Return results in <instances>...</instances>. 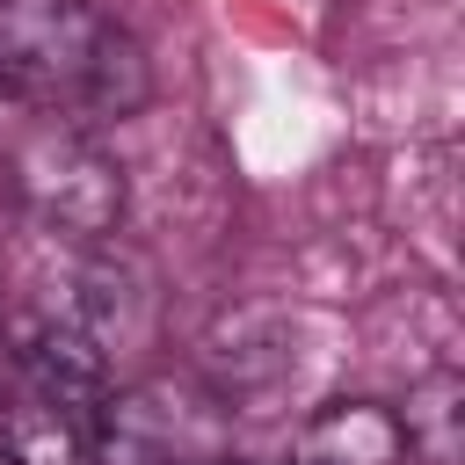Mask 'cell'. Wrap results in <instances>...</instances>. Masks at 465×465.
Segmentation results:
<instances>
[{
	"mask_svg": "<svg viewBox=\"0 0 465 465\" xmlns=\"http://www.w3.org/2000/svg\"><path fill=\"white\" fill-rule=\"evenodd\" d=\"M400 429H407V458L421 465H458L465 458V378L450 363L421 371L407 385V407H392Z\"/></svg>",
	"mask_w": 465,
	"mask_h": 465,
	"instance_id": "obj_6",
	"label": "cell"
},
{
	"mask_svg": "<svg viewBox=\"0 0 465 465\" xmlns=\"http://www.w3.org/2000/svg\"><path fill=\"white\" fill-rule=\"evenodd\" d=\"M65 312L109 349V363H116V349H131L145 327H153V291H145V269H131V262H116V254H94L87 269H80V283H73V298H65Z\"/></svg>",
	"mask_w": 465,
	"mask_h": 465,
	"instance_id": "obj_5",
	"label": "cell"
},
{
	"mask_svg": "<svg viewBox=\"0 0 465 465\" xmlns=\"http://www.w3.org/2000/svg\"><path fill=\"white\" fill-rule=\"evenodd\" d=\"M94 414L51 400L44 385H22L0 400V465H87Z\"/></svg>",
	"mask_w": 465,
	"mask_h": 465,
	"instance_id": "obj_4",
	"label": "cell"
},
{
	"mask_svg": "<svg viewBox=\"0 0 465 465\" xmlns=\"http://www.w3.org/2000/svg\"><path fill=\"white\" fill-rule=\"evenodd\" d=\"M15 196L22 211L58 240H109L124 218V167L94 145L80 124H44L15 153Z\"/></svg>",
	"mask_w": 465,
	"mask_h": 465,
	"instance_id": "obj_2",
	"label": "cell"
},
{
	"mask_svg": "<svg viewBox=\"0 0 465 465\" xmlns=\"http://www.w3.org/2000/svg\"><path fill=\"white\" fill-rule=\"evenodd\" d=\"M153 94V65L131 29L87 0H0V102L51 124H124Z\"/></svg>",
	"mask_w": 465,
	"mask_h": 465,
	"instance_id": "obj_1",
	"label": "cell"
},
{
	"mask_svg": "<svg viewBox=\"0 0 465 465\" xmlns=\"http://www.w3.org/2000/svg\"><path fill=\"white\" fill-rule=\"evenodd\" d=\"M291 465H414V458L385 400H327L320 414H305Z\"/></svg>",
	"mask_w": 465,
	"mask_h": 465,
	"instance_id": "obj_3",
	"label": "cell"
}]
</instances>
